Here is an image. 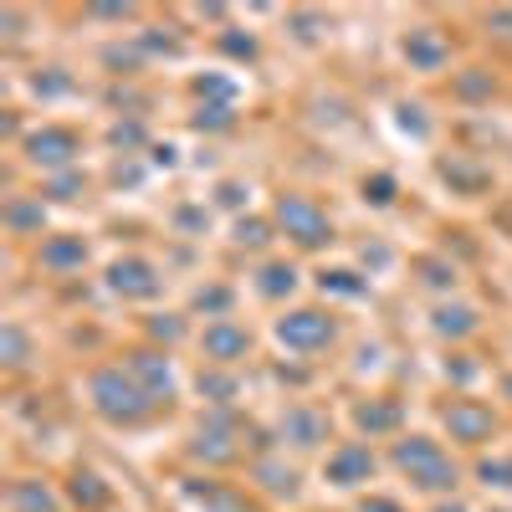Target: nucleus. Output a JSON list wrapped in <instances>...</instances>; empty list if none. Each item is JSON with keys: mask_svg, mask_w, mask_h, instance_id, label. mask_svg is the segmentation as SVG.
<instances>
[{"mask_svg": "<svg viewBox=\"0 0 512 512\" xmlns=\"http://www.w3.org/2000/svg\"><path fill=\"white\" fill-rule=\"evenodd\" d=\"M88 400L113 425H139V420L154 415V400L144 395V384L128 374L123 364H103V369L88 374Z\"/></svg>", "mask_w": 512, "mask_h": 512, "instance_id": "1", "label": "nucleus"}, {"mask_svg": "<svg viewBox=\"0 0 512 512\" xmlns=\"http://www.w3.org/2000/svg\"><path fill=\"white\" fill-rule=\"evenodd\" d=\"M395 466L420 492H451L456 487V461L431 441V436H405L395 441Z\"/></svg>", "mask_w": 512, "mask_h": 512, "instance_id": "2", "label": "nucleus"}, {"mask_svg": "<svg viewBox=\"0 0 512 512\" xmlns=\"http://www.w3.org/2000/svg\"><path fill=\"white\" fill-rule=\"evenodd\" d=\"M272 226L292 241V246H303V251H318V246H328L333 241V221L323 216V205L318 200H308V195H277V205H272Z\"/></svg>", "mask_w": 512, "mask_h": 512, "instance_id": "3", "label": "nucleus"}, {"mask_svg": "<svg viewBox=\"0 0 512 512\" xmlns=\"http://www.w3.org/2000/svg\"><path fill=\"white\" fill-rule=\"evenodd\" d=\"M277 344L282 349H292V354H323L328 344H333V318L328 313H318V308H297V313H282L277 318Z\"/></svg>", "mask_w": 512, "mask_h": 512, "instance_id": "4", "label": "nucleus"}, {"mask_svg": "<svg viewBox=\"0 0 512 512\" xmlns=\"http://www.w3.org/2000/svg\"><path fill=\"white\" fill-rule=\"evenodd\" d=\"M446 431H451V441H461V446H487V441L497 436V415H492V405H482V400H451V405H446Z\"/></svg>", "mask_w": 512, "mask_h": 512, "instance_id": "5", "label": "nucleus"}, {"mask_svg": "<svg viewBox=\"0 0 512 512\" xmlns=\"http://www.w3.org/2000/svg\"><path fill=\"white\" fill-rule=\"evenodd\" d=\"M236 436H241V425H236L226 410H216V415L200 420V431H195V441H190V456H200V461H236V456H241Z\"/></svg>", "mask_w": 512, "mask_h": 512, "instance_id": "6", "label": "nucleus"}, {"mask_svg": "<svg viewBox=\"0 0 512 512\" xmlns=\"http://www.w3.org/2000/svg\"><path fill=\"white\" fill-rule=\"evenodd\" d=\"M200 354L210 364H236L251 354V333L236 323V318H210L205 333H200Z\"/></svg>", "mask_w": 512, "mask_h": 512, "instance_id": "7", "label": "nucleus"}, {"mask_svg": "<svg viewBox=\"0 0 512 512\" xmlns=\"http://www.w3.org/2000/svg\"><path fill=\"white\" fill-rule=\"evenodd\" d=\"M323 477L333 487H364L374 477V451L364 441H344V446H333L328 461H323Z\"/></svg>", "mask_w": 512, "mask_h": 512, "instance_id": "8", "label": "nucleus"}, {"mask_svg": "<svg viewBox=\"0 0 512 512\" xmlns=\"http://www.w3.org/2000/svg\"><path fill=\"white\" fill-rule=\"evenodd\" d=\"M123 369L144 384V395H149L154 405H164L169 395H175V369H169V354H159V349H134V354L123 359Z\"/></svg>", "mask_w": 512, "mask_h": 512, "instance_id": "9", "label": "nucleus"}, {"mask_svg": "<svg viewBox=\"0 0 512 512\" xmlns=\"http://www.w3.org/2000/svg\"><path fill=\"white\" fill-rule=\"evenodd\" d=\"M277 436L297 451H313V446L328 441V415L313 410V405H287V415L277 420Z\"/></svg>", "mask_w": 512, "mask_h": 512, "instance_id": "10", "label": "nucleus"}, {"mask_svg": "<svg viewBox=\"0 0 512 512\" xmlns=\"http://www.w3.org/2000/svg\"><path fill=\"white\" fill-rule=\"evenodd\" d=\"M108 287L118 292V297H159V267L154 262H144V256H123V262H113L108 267Z\"/></svg>", "mask_w": 512, "mask_h": 512, "instance_id": "11", "label": "nucleus"}, {"mask_svg": "<svg viewBox=\"0 0 512 512\" xmlns=\"http://www.w3.org/2000/svg\"><path fill=\"white\" fill-rule=\"evenodd\" d=\"M77 149H82V144H77L72 128H41V134L26 139V159L41 164V169H67Z\"/></svg>", "mask_w": 512, "mask_h": 512, "instance_id": "12", "label": "nucleus"}, {"mask_svg": "<svg viewBox=\"0 0 512 512\" xmlns=\"http://www.w3.org/2000/svg\"><path fill=\"white\" fill-rule=\"evenodd\" d=\"M405 57H410V67H420V72H441L446 57H451V47H446V36H441V31L420 26V31L405 36Z\"/></svg>", "mask_w": 512, "mask_h": 512, "instance_id": "13", "label": "nucleus"}, {"mask_svg": "<svg viewBox=\"0 0 512 512\" xmlns=\"http://www.w3.org/2000/svg\"><path fill=\"white\" fill-rule=\"evenodd\" d=\"M185 502H195L200 512H251V502L226 482H185Z\"/></svg>", "mask_w": 512, "mask_h": 512, "instance_id": "14", "label": "nucleus"}, {"mask_svg": "<svg viewBox=\"0 0 512 512\" xmlns=\"http://www.w3.org/2000/svg\"><path fill=\"white\" fill-rule=\"evenodd\" d=\"M251 477L262 482V492H272V497H292L297 492V466H287L282 456H256Z\"/></svg>", "mask_w": 512, "mask_h": 512, "instance_id": "15", "label": "nucleus"}, {"mask_svg": "<svg viewBox=\"0 0 512 512\" xmlns=\"http://www.w3.org/2000/svg\"><path fill=\"white\" fill-rule=\"evenodd\" d=\"M67 497L77 502V507H88V512H108L113 507V487L98 477V472H72V482H67Z\"/></svg>", "mask_w": 512, "mask_h": 512, "instance_id": "16", "label": "nucleus"}, {"mask_svg": "<svg viewBox=\"0 0 512 512\" xmlns=\"http://www.w3.org/2000/svg\"><path fill=\"white\" fill-rule=\"evenodd\" d=\"M82 262H88V246H82V236H52V241H41V267L77 272Z\"/></svg>", "mask_w": 512, "mask_h": 512, "instance_id": "17", "label": "nucleus"}, {"mask_svg": "<svg viewBox=\"0 0 512 512\" xmlns=\"http://www.w3.org/2000/svg\"><path fill=\"white\" fill-rule=\"evenodd\" d=\"M354 425H359L364 436H390L395 425H400V405L395 400H364L354 410Z\"/></svg>", "mask_w": 512, "mask_h": 512, "instance_id": "18", "label": "nucleus"}, {"mask_svg": "<svg viewBox=\"0 0 512 512\" xmlns=\"http://www.w3.org/2000/svg\"><path fill=\"white\" fill-rule=\"evenodd\" d=\"M6 502H11V512H57L62 507L47 482H11Z\"/></svg>", "mask_w": 512, "mask_h": 512, "instance_id": "19", "label": "nucleus"}, {"mask_svg": "<svg viewBox=\"0 0 512 512\" xmlns=\"http://www.w3.org/2000/svg\"><path fill=\"white\" fill-rule=\"evenodd\" d=\"M477 308H466V303H446V308H436V318H431V328L441 333V338H466V333H477Z\"/></svg>", "mask_w": 512, "mask_h": 512, "instance_id": "20", "label": "nucleus"}, {"mask_svg": "<svg viewBox=\"0 0 512 512\" xmlns=\"http://www.w3.org/2000/svg\"><path fill=\"white\" fill-rule=\"evenodd\" d=\"M292 287H297V267L292 262H267L262 272H256V292L272 297V303H277V297H287Z\"/></svg>", "mask_w": 512, "mask_h": 512, "instance_id": "21", "label": "nucleus"}, {"mask_svg": "<svg viewBox=\"0 0 512 512\" xmlns=\"http://www.w3.org/2000/svg\"><path fill=\"white\" fill-rule=\"evenodd\" d=\"M6 226H11L16 236H31V231L41 236V200H36V205H31V200H11V205H6Z\"/></svg>", "mask_w": 512, "mask_h": 512, "instance_id": "22", "label": "nucleus"}, {"mask_svg": "<svg viewBox=\"0 0 512 512\" xmlns=\"http://www.w3.org/2000/svg\"><path fill=\"white\" fill-rule=\"evenodd\" d=\"M0 344H6V364H11V369H26V354H31V344H26V333H21L16 323H6V328H0Z\"/></svg>", "mask_w": 512, "mask_h": 512, "instance_id": "23", "label": "nucleus"}, {"mask_svg": "<svg viewBox=\"0 0 512 512\" xmlns=\"http://www.w3.org/2000/svg\"><path fill=\"white\" fill-rule=\"evenodd\" d=\"M456 93H461V98H492V72L472 67L466 77H456Z\"/></svg>", "mask_w": 512, "mask_h": 512, "instance_id": "24", "label": "nucleus"}, {"mask_svg": "<svg viewBox=\"0 0 512 512\" xmlns=\"http://www.w3.org/2000/svg\"><path fill=\"white\" fill-rule=\"evenodd\" d=\"M180 333H185V323H180L175 313L149 318V338H154V344H180Z\"/></svg>", "mask_w": 512, "mask_h": 512, "instance_id": "25", "label": "nucleus"}, {"mask_svg": "<svg viewBox=\"0 0 512 512\" xmlns=\"http://www.w3.org/2000/svg\"><path fill=\"white\" fill-rule=\"evenodd\" d=\"M477 477L487 487H512V456H497V461H482L477 466Z\"/></svg>", "mask_w": 512, "mask_h": 512, "instance_id": "26", "label": "nucleus"}, {"mask_svg": "<svg viewBox=\"0 0 512 512\" xmlns=\"http://www.w3.org/2000/svg\"><path fill=\"white\" fill-rule=\"evenodd\" d=\"M200 395H216V405H231L236 379L231 374H200Z\"/></svg>", "mask_w": 512, "mask_h": 512, "instance_id": "27", "label": "nucleus"}, {"mask_svg": "<svg viewBox=\"0 0 512 512\" xmlns=\"http://www.w3.org/2000/svg\"><path fill=\"white\" fill-rule=\"evenodd\" d=\"M267 236H272L267 221H256V216L251 221H236V246H251L256 251V246H267Z\"/></svg>", "mask_w": 512, "mask_h": 512, "instance_id": "28", "label": "nucleus"}, {"mask_svg": "<svg viewBox=\"0 0 512 512\" xmlns=\"http://www.w3.org/2000/svg\"><path fill=\"white\" fill-rule=\"evenodd\" d=\"M369 282H359V272H323V292H344V297H359Z\"/></svg>", "mask_w": 512, "mask_h": 512, "instance_id": "29", "label": "nucleus"}, {"mask_svg": "<svg viewBox=\"0 0 512 512\" xmlns=\"http://www.w3.org/2000/svg\"><path fill=\"white\" fill-rule=\"evenodd\" d=\"M441 175H446V180H456V185H466V190H482V185H487L482 169H466V164H456V159H446V164H441Z\"/></svg>", "mask_w": 512, "mask_h": 512, "instance_id": "30", "label": "nucleus"}, {"mask_svg": "<svg viewBox=\"0 0 512 512\" xmlns=\"http://www.w3.org/2000/svg\"><path fill=\"white\" fill-rule=\"evenodd\" d=\"M195 123L200 128H231V103H200Z\"/></svg>", "mask_w": 512, "mask_h": 512, "instance_id": "31", "label": "nucleus"}, {"mask_svg": "<svg viewBox=\"0 0 512 512\" xmlns=\"http://www.w3.org/2000/svg\"><path fill=\"white\" fill-rule=\"evenodd\" d=\"M195 308H205V313H216V318H226V308H231V292L226 287H200V297H195Z\"/></svg>", "mask_w": 512, "mask_h": 512, "instance_id": "32", "label": "nucleus"}, {"mask_svg": "<svg viewBox=\"0 0 512 512\" xmlns=\"http://www.w3.org/2000/svg\"><path fill=\"white\" fill-rule=\"evenodd\" d=\"M364 200L390 205V200H395V180H390V175H369V180H364Z\"/></svg>", "mask_w": 512, "mask_h": 512, "instance_id": "33", "label": "nucleus"}, {"mask_svg": "<svg viewBox=\"0 0 512 512\" xmlns=\"http://www.w3.org/2000/svg\"><path fill=\"white\" fill-rule=\"evenodd\" d=\"M82 185H88V180H82V175H72V169H67V175H57V180L47 185V195H52V200H77V190H82Z\"/></svg>", "mask_w": 512, "mask_h": 512, "instance_id": "34", "label": "nucleus"}, {"mask_svg": "<svg viewBox=\"0 0 512 512\" xmlns=\"http://www.w3.org/2000/svg\"><path fill=\"white\" fill-rule=\"evenodd\" d=\"M195 93H200V98H221V103L236 98V88H231V82H221V77H200V82H195Z\"/></svg>", "mask_w": 512, "mask_h": 512, "instance_id": "35", "label": "nucleus"}, {"mask_svg": "<svg viewBox=\"0 0 512 512\" xmlns=\"http://www.w3.org/2000/svg\"><path fill=\"white\" fill-rule=\"evenodd\" d=\"M420 272H425V282H431V287H451L456 282V272L446 262H420Z\"/></svg>", "mask_w": 512, "mask_h": 512, "instance_id": "36", "label": "nucleus"}, {"mask_svg": "<svg viewBox=\"0 0 512 512\" xmlns=\"http://www.w3.org/2000/svg\"><path fill=\"white\" fill-rule=\"evenodd\" d=\"M221 47H226L231 57H256V41H251V36H246V41H241V36H221Z\"/></svg>", "mask_w": 512, "mask_h": 512, "instance_id": "37", "label": "nucleus"}, {"mask_svg": "<svg viewBox=\"0 0 512 512\" xmlns=\"http://www.w3.org/2000/svg\"><path fill=\"white\" fill-rule=\"evenodd\" d=\"M359 512H405V507H400L395 497H364V502H359Z\"/></svg>", "mask_w": 512, "mask_h": 512, "instance_id": "38", "label": "nucleus"}, {"mask_svg": "<svg viewBox=\"0 0 512 512\" xmlns=\"http://www.w3.org/2000/svg\"><path fill=\"white\" fill-rule=\"evenodd\" d=\"M221 200L226 205H241V185H221Z\"/></svg>", "mask_w": 512, "mask_h": 512, "instance_id": "39", "label": "nucleus"}, {"mask_svg": "<svg viewBox=\"0 0 512 512\" xmlns=\"http://www.w3.org/2000/svg\"><path fill=\"white\" fill-rule=\"evenodd\" d=\"M431 512H466L461 502H441V507H431Z\"/></svg>", "mask_w": 512, "mask_h": 512, "instance_id": "40", "label": "nucleus"}, {"mask_svg": "<svg viewBox=\"0 0 512 512\" xmlns=\"http://www.w3.org/2000/svg\"><path fill=\"white\" fill-rule=\"evenodd\" d=\"M502 390H507V395H512V374H507V379H502Z\"/></svg>", "mask_w": 512, "mask_h": 512, "instance_id": "41", "label": "nucleus"}, {"mask_svg": "<svg viewBox=\"0 0 512 512\" xmlns=\"http://www.w3.org/2000/svg\"><path fill=\"white\" fill-rule=\"evenodd\" d=\"M108 512H113V507H108Z\"/></svg>", "mask_w": 512, "mask_h": 512, "instance_id": "42", "label": "nucleus"}]
</instances>
